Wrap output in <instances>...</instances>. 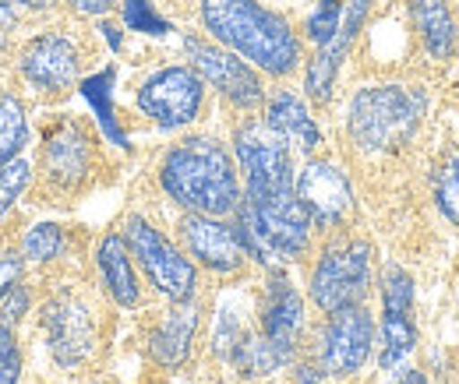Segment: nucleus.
Segmentation results:
<instances>
[{
    "label": "nucleus",
    "mask_w": 459,
    "mask_h": 384,
    "mask_svg": "<svg viewBox=\"0 0 459 384\" xmlns=\"http://www.w3.org/2000/svg\"><path fill=\"white\" fill-rule=\"evenodd\" d=\"M202 21L227 50L262 67L265 74H290L300 60V43L276 11L255 0H202Z\"/></svg>",
    "instance_id": "nucleus-1"
},
{
    "label": "nucleus",
    "mask_w": 459,
    "mask_h": 384,
    "mask_svg": "<svg viewBox=\"0 0 459 384\" xmlns=\"http://www.w3.org/2000/svg\"><path fill=\"white\" fill-rule=\"evenodd\" d=\"M160 183L177 205L198 216H227L240 205L237 166L212 138H187L173 145L160 169Z\"/></svg>",
    "instance_id": "nucleus-2"
},
{
    "label": "nucleus",
    "mask_w": 459,
    "mask_h": 384,
    "mask_svg": "<svg viewBox=\"0 0 459 384\" xmlns=\"http://www.w3.org/2000/svg\"><path fill=\"white\" fill-rule=\"evenodd\" d=\"M424 99L403 85H371L350 99L346 131L364 152H389L413 138Z\"/></svg>",
    "instance_id": "nucleus-3"
},
{
    "label": "nucleus",
    "mask_w": 459,
    "mask_h": 384,
    "mask_svg": "<svg viewBox=\"0 0 459 384\" xmlns=\"http://www.w3.org/2000/svg\"><path fill=\"white\" fill-rule=\"evenodd\" d=\"M368 282H371V247L368 243L353 240L343 247H329L311 275V300L325 314H336V311L364 300Z\"/></svg>",
    "instance_id": "nucleus-4"
},
{
    "label": "nucleus",
    "mask_w": 459,
    "mask_h": 384,
    "mask_svg": "<svg viewBox=\"0 0 459 384\" xmlns=\"http://www.w3.org/2000/svg\"><path fill=\"white\" fill-rule=\"evenodd\" d=\"M124 240H127L131 254L138 258V265L145 269V275L152 278V286H156L167 300L187 303V300L195 296V265L173 247L156 226H149L145 219L131 216Z\"/></svg>",
    "instance_id": "nucleus-5"
},
{
    "label": "nucleus",
    "mask_w": 459,
    "mask_h": 384,
    "mask_svg": "<svg viewBox=\"0 0 459 384\" xmlns=\"http://www.w3.org/2000/svg\"><path fill=\"white\" fill-rule=\"evenodd\" d=\"M237 163L247 176V194L293 191V156L290 145L269 124H244L237 131Z\"/></svg>",
    "instance_id": "nucleus-6"
},
{
    "label": "nucleus",
    "mask_w": 459,
    "mask_h": 384,
    "mask_svg": "<svg viewBox=\"0 0 459 384\" xmlns=\"http://www.w3.org/2000/svg\"><path fill=\"white\" fill-rule=\"evenodd\" d=\"M205 81L191 67H163L138 89V107L145 116H152L163 131H177L191 124L202 110Z\"/></svg>",
    "instance_id": "nucleus-7"
},
{
    "label": "nucleus",
    "mask_w": 459,
    "mask_h": 384,
    "mask_svg": "<svg viewBox=\"0 0 459 384\" xmlns=\"http://www.w3.org/2000/svg\"><path fill=\"white\" fill-rule=\"evenodd\" d=\"M371 346H375V321H371V314L360 303L336 311L329 318L325 331H322V346H318L322 371L329 378H350V374H357L368 363Z\"/></svg>",
    "instance_id": "nucleus-8"
},
{
    "label": "nucleus",
    "mask_w": 459,
    "mask_h": 384,
    "mask_svg": "<svg viewBox=\"0 0 459 384\" xmlns=\"http://www.w3.org/2000/svg\"><path fill=\"white\" fill-rule=\"evenodd\" d=\"M184 50L191 56L198 78L209 81L216 92H223L233 107L251 110V107L262 103V81H258V74L247 67V60H240L233 50H220V47L202 43L195 36L184 39Z\"/></svg>",
    "instance_id": "nucleus-9"
},
{
    "label": "nucleus",
    "mask_w": 459,
    "mask_h": 384,
    "mask_svg": "<svg viewBox=\"0 0 459 384\" xmlns=\"http://www.w3.org/2000/svg\"><path fill=\"white\" fill-rule=\"evenodd\" d=\"M413 278L403 269L385 272V289H382V371L396 374L403 360L417 346V329H413Z\"/></svg>",
    "instance_id": "nucleus-10"
},
{
    "label": "nucleus",
    "mask_w": 459,
    "mask_h": 384,
    "mask_svg": "<svg viewBox=\"0 0 459 384\" xmlns=\"http://www.w3.org/2000/svg\"><path fill=\"white\" fill-rule=\"evenodd\" d=\"M304 212L311 226H340L353 209V191H350V180L336 163H325V159H311L304 163V169L297 173V183H293Z\"/></svg>",
    "instance_id": "nucleus-11"
},
{
    "label": "nucleus",
    "mask_w": 459,
    "mask_h": 384,
    "mask_svg": "<svg viewBox=\"0 0 459 384\" xmlns=\"http://www.w3.org/2000/svg\"><path fill=\"white\" fill-rule=\"evenodd\" d=\"M43 329L50 338V353L60 367H74L92 353V314L82 300L74 296H57L43 311Z\"/></svg>",
    "instance_id": "nucleus-12"
},
{
    "label": "nucleus",
    "mask_w": 459,
    "mask_h": 384,
    "mask_svg": "<svg viewBox=\"0 0 459 384\" xmlns=\"http://www.w3.org/2000/svg\"><path fill=\"white\" fill-rule=\"evenodd\" d=\"M22 74L32 89L60 92L78 78V50L67 36L43 32L22 50Z\"/></svg>",
    "instance_id": "nucleus-13"
},
{
    "label": "nucleus",
    "mask_w": 459,
    "mask_h": 384,
    "mask_svg": "<svg viewBox=\"0 0 459 384\" xmlns=\"http://www.w3.org/2000/svg\"><path fill=\"white\" fill-rule=\"evenodd\" d=\"M368 7H371V0H346L343 25H340V32H336V36H333L325 47H318L315 60L307 64L304 89H307V96H311V99L325 103V99L333 96L336 74H340V67H343L346 54H350V47H353V39H357L360 25H364V18H368Z\"/></svg>",
    "instance_id": "nucleus-14"
},
{
    "label": "nucleus",
    "mask_w": 459,
    "mask_h": 384,
    "mask_svg": "<svg viewBox=\"0 0 459 384\" xmlns=\"http://www.w3.org/2000/svg\"><path fill=\"white\" fill-rule=\"evenodd\" d=\"M180 229H184L187 251H191L205 269H212V272H223V275L237 272L240 261L247 258L244 247H240L237 229L227 226V222H220L216 216H198V212H191L187 219L180 222Z\"/></svg>",
    "instance_id": "nucleus-15"
},
{
    "label": "nucleus",
    "mask_w": 459,
    "mask_h": 384,
    "mask_svg": "<svg viewBox=\"0 0 459 384\" xmlns=\"http://www.w3.org/2000/svg\"><path fill=\"white\" fill-rule=\"evenodd\" d=\"M304 325V300L300 293L290 286L283 275H276L269 286H265V300H262V335L293 360V349H297V335Z\"/></svg>",
    "instance_id": "nucleus-16"
},
{
    "label": "nucleus",
    "mask_w": 459,
    "mask_h": 384,
    "mask_svg": "<svg viewBox=\"0 0 459 384\" xmlns=\"http://www.w3.org/2000/svg\"><path fill=\"white\" fill-rule=\"evenodd\" d=\"M265 124H269V127L287 141L290 149L315 152V149L322 145V131H318V124L311 120L307 107H304L297 96H290V92H280V96L269 103V110H265Z\"/></svg>",
    "instance_id": "nucleus-17"
},
{
    "label": "nucleus",
    "mask_w": 459,
    "mask_h": 384,
    "mask_svg": "<svg viewBox=\"0 0 459 384\" xmlns=\"http://www.w3.org/2000/svg\"><path fill=\"white\" fill-rule=\"evenodd\" d=\"M96 265H100L107 293L120 307H134L138 303V278H134V265H131V247L120 233L103 236V243L96 251Z\"/></svg>",
    "instance_id": "nucleus-18"
},
{
    "label": "nucleus",
    "mask_w": 459,
    "mask_h": 384,
    "mask_svg": "<svg viewBox=\"0 0 459 384\" xmlns=\"http://www.w3.org/2000/svg\"><path fill=\"white\" fill-rule=\"evenodd\" d=\"M410 11L428 54L435 60H449L456 54V21L449 14V0H410Z\"/></svg>",
    "instance_id": "nucleus-19"
},
{
    "label": "nucleus",
    "mask_w": 459,
    "mask_h": 384,
    "mask_svg": "<svg viewBox=\"0 0 459 384\" xmlns=\"http://www.w3.org/2000/svg\"><path fill=\"white\" fill-rule=\"evenodd\" d=\"M47 169L57 183H78L89 169V141L74 124H64L47 141Z\"/></svg>",
    "instance_id": "nucleus-20"
},
{
    "label": "nucleus",
    "mask_w": 459,
    "mask_h": 384,
    "mask_svg": "<svg viewBox=\"0 0 459 384\" xmlns=\"http://www.w3.org/2000/svg\"><path fill=\"white\" fill-rule=\"evenodd\" d=\"M195 329H198V311L187 303H177V311L163 321V329L152 335V356L163 367H180L191 353Z\"/></svg>",
    "instance_id": "nucleus-21"
},
{
    "label": "nucleus",
    "mask_w": 459,
    "mask_h": 384,
    "mask_svg": "<svg viewBox=\"0 0 459 384\" xmlns=\"http://www.w3.org/2000/svg\"><path fill=\"white\" fill-rule=\"evenodd\" d=\"M114 81H117V71L114 67H103V71H96L92 78L82 81V96H85V103L96 113L103 134H107L114 145L127 149V134H124V127L117 124V113H114Z\"/></svg>",
    "instance_id": "nucleus-22"
},
{
    "label": "nucleus",
    "mask_w": 459,
    "mask_h": 384,
    "mask_svg": "<svg viewBox=\"0 0 459 384\" xmlns=\"http://www.w3.org/2000/svg\"><path fill=\"white\" fill-rule=\"evenodd\" d=\"M230 363H233L244 378H265V374L287 367L290 356H283L265 335H247V331H244V338H240L237 349L230 353Z\"/></svg>",
    "instance_id": "nucleus-23"
},
{
    "label": "nucleus",
    "mask_w": 459,
    "mask_h": 384,
    "mask_svg": "<svg viewBox=\"0 0 459 384\" xmlns=\"http://www.w3.org/2000/svg\"><path fill=\"white\" fill-rule=\"evenodd\" d=\"M29 141V120L14 96H0V166L18 159Z\"/></svg>",
    "instance_id": "nucleus-24"
},
{
    "label": "nucleus",
    "mask_w": 459,
    "mask_h": 384,
    "mask_svg": "<svg viewBox=\"0 0 459 384\" xmlns=\"http://www.w3.org/2000/svg\"><path fill=\"white\" fill-rule=\"evenodd\" d=\"M435 201L446 219L459 226V152H453L435 176Z\"/></svg>",
    "instance_id": "nucleus-25"
},
{
    "label": "nucleus",
    "mask_w": 459,
    "mask_h": 384,
    "mask_svg": "<svg viewBox=\"0 0 459 384\" xmlns=\"http://www.w3.org/2000/svg\"><path fill=\"white\" fill-rule=\"evenodd\" d=\"M343 0H318V7L307 18V39L325 47L340 32V25H343Z\"/></svg>",
    "instance_id": "nucleus-26"
},
{
    "label": "nucleus",
    "mask_w": 459,
    "mask_h": 384,
    "mask_svg": "<svg viewBox=\"0 0 459 384\" xmlns=\"http://www.w3.org/2000/svg\"><path fill=\"white\" fill-rule=\"evenodd\" d=\"M29 180H32V166L25 163V159H11V163L0 166V219H4V216L14 209V201L25 194Z\"/></svg>",
    "instance_id": "nucleus-27"
},
{
    "label": "nucleus",
    "mask_w": 459,
    "mask_h": 384,
    "mask_svg": "<svg viewBox=\"0 0 459 384\" xmlns=\"http://www.w3.org/2000/svg\"><path fill=\"white\" fill-rule=\"evenodd\" d=\"M64 247V233L57 222H39L25 233V258L29 261H54Z\"/></svg>",
    "instance_id": "nucleus-28"
},
{
    "label": "nucleus",
    "mask_w": 459,
    "mask_h": 384,
    "mask_svg": "<svg viewBox=\"0 0 459 384\" xmlns=\"http://www.w3.org/2000/svg\"><path fill=\"white\" fill-rule=\"evenodd\" d=\"M124 25L131 32H145V36H167L170 32V21L160 18L149 0H124Z\"/></svg>",
    "instance_id": "nucleus-29"
},
{
    "label": "nucleus",
    "mask_w": 459,
    "mask_h": 384,
    "mask_svg": "<svg viewBox=\"0 0 459 384\" xmlns=\"http://www.w3.org/2000/svg\"><path fill=\"white\" fill-rule=\"evenodd\" d=\"M244 338V325H240V318L223 307L220 311V318H216V331H212V349H216V356H223L230 360V353L237 349V342Z\"/></svg>",
    "instance_id": "nucleus-30"
},
{
    "label": "nucleus",
    "mask_w": 459,
    "mask_h": 384,
    "mask_svg": "<svg viewBox=\"0 0 459 384\" xmlns=\"http://www.w3.org/2000/svg\"><path fill=\"white\" fill-rule=\"evenodd\" d=\"M22 378V349L14 342V331L0 325V384H18Z\"/></svg>",
    "instance_id": "nucleus-31"
},
{
    "label": "nucleus",
    "mask_w": 459,
    "mask_h": 384,
    "mask_svg": "<svg viewBox=\"0 0 459 384\" xmlns=\"http://www.w3.org/2000/svg\"><path fill=\"white\" fill-rule=\"evenodd\" d=\"M25 311H29V289H25V286H14V289L0 300V318H4V325L11 329V325H18V321L25 318Z\"/></svg>",
    "instance_id": "nucleus-32"
},
{
    "label": "nucleus",
    "mask_w": 459,
    "mask_h": 384,
    "mask_svg": "<svg viewBox=\"0 0 459 384\" xmlns=\"http://www.w3.org/2000/svg\"><path fill=\"white\" fill-rule=\"evenodd\" d=\"M22 278V258L14 251H0V300L18 286Z\"/></svg>",
    "instance_id": "nucleus-33"
},
{
    "label": "nucleus",
    "mask_w": 459,
    "mask_h": 384,
    "mask_svg": "<svg viewBox=\"0 0 459 384\" xmlns=\"http://www.w3.org/2000/svg\"><path fill=\"white\" fill-rule=\"evenodd\" d=\"M67 4H74V7L85 11V14H107V11L114 7V0H67Z\"/></svg>",
    "instance_id": "nucleus-34"
},
{
    "label": "nucleus",
    "mask_w": 459,
    "mask_h": 384,
    "mask_svg": "<svg viewBox=\"0 0 459 384\" xmlns=\"http://www.w3.org/2000/svg\"><path fill=\"white\" fill-rule=\"evenodd\" d=\"M325 378H329V374H325V371H315V367H297V374H293L297 384H329Z\"/></svg>",
    "instance_id": "nucleus-35"
},
{
    "label": "nucleus",
    "mask_w": 459,
    "mask_h": 384,
    "mask_svg": "<svg viewBox=\"0 0 459 384\" xmlns=\"http://www.w3.org/2000/svg\"><path fill=\"white\" fill-rule=\"evenodd\" d=\"M14 25V7H11V0H0V32H7Z\"/></svg>",
    "instance_id": "nucleus-36"
},
{
    "label": "nucleus",
    "mask_w": 459,
    "mask_h": 384,
    "mask_svg": "<svg viewBox=\"0 0 459 384\" xmlns=\"http://www.w3.org/2000/svg\"><path fill=\"white\" fill-rule=\"evenodd\" d=\"M100 32L107 36V43H110V50H120V32H117V29H114V25H110V21H103V25H100Z\"/></svg>",
    "instance_id": "nucleus-37"
},
{
    "label": "nucleus",
    "mask_w": 459,
    "mask_h": 384,
    "mask_svg": "<svg viewBox=\"0 0 459 384\" xmlns=\"http://www.w3.org/2000/svg\"><path fill=\"white\" fill-rule=\"evenodd\" d=\"M18 4H25V7H32V11H47V7H54V0H18Z\"/></svg>",
    "instance_id": "nucleus-38"
},
{
    "label": "nucleus",
    "mask_w": 459,
    "mask_h": 384,
    "mask_svg": "<svg viewBox=\"0 0 459 384\" xmlns=\"http://www.w3.org/2000/svg\"><path fill=\"white\" fill-rule=\"evenodd\" d=\"M403 384H428V378H424L420 371H410V374L403 378Z\"/></svg>",
    "instance_id": "nucleus-39"
}]
</instances>
